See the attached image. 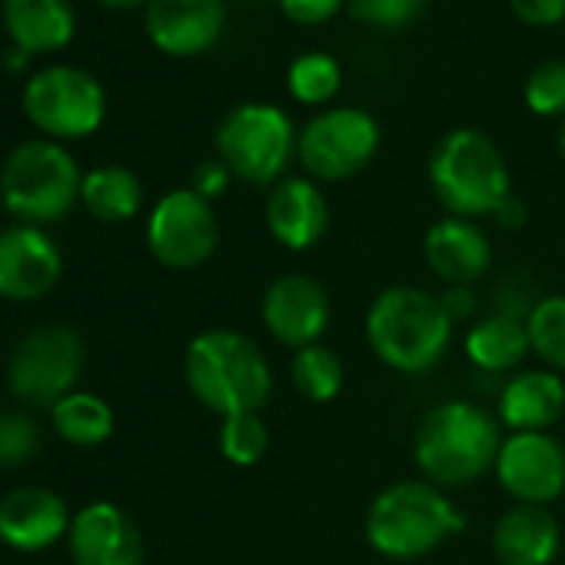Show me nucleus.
Returning a JSON list of instances; mask_svg holds the SVG:
<instances>
[{
	"mask_svg": "<svg viewBox=\"0 0 565 565\" xmlns=\"http://www.w3.org/2000/svg\"><path fill=\"white\" fill-rule=\"evenodd\" d=\"M495 220H499V226H505V230H515V226H522V223H525V206L515 200V193L499 206Z\"/></svg>",
	"mask_w": 565,
	"mask_h": 565,
	"instance_id": "e433bc0d",
	"label": "nucleus"
},
{
	"mask_svg": "<svg viewBox=\"0 0 565 565\" xmlns=\"http://www.w3.org/2000/svg\"><path fill=\"white\" fill-rule=\"evenodd\" d=\"M522 97L535 117H562L565 114V61L539 64L529 74Z\"/></svg>",
	"mask_w": 565,
	"mask_h": 565,
	"instance_id": "7c9ffc66",
	"label": "nucleus"
},
{
	"mask_svg": "<svg viewBox=\"0 0 565 565\" xmlns=\"http://www.w3.org/2000/svg\"><path fill=\"white\" fill-rule=\"evenodd\" d=\"M147 38L170 57L206 54L226 28L223 0H150L143 18Z\"/></svg>",
	"mask_w": 565,
	"mask_h": 565,
	"instance_id": "f3484780",
	"label": "nucleus"
},
{
	"mask_svg": "<svg viewBox=\"0 0 565 565\" xmlns=\"http://www.w3.org/2000/svg\"><path fill=\"white\" fill-rule=\"evenodd\" d=\"M64 273V256L44 226L14 223L0 230V297L34 303L47 297Z\"/></svg>",
	"mask_w": 565,
	"mask_h": 565,
	"instance_id": "4468645a",
	"label": "nucleus"
},
{
	"mask_svg": "<svg viewBox=\"0 0 565 565\" xmlns=\"http://www.w3.org/2000/svg\"><path fill=\"white\" fill-rule=\"evenodd\" d=\"M558 153H562V160H565V120H562V130H558Z\"/></svg>",
	"mask_w": 565,
	"mask_h": 565,
	"instance_id": "58836bf2",
	"label": "nucleus"
},
{
	"mask_svg": "<svg viewBox=\"0 0 565 565\" xmlns=\"http://www.w3.org/2000/svg\"><path fill=\"white\" fill-rule=\"evenodd\" d=\"M380 124L360 107H330L307 120L297 140V160L317 183H340L366 170L380 150Z\"/></svg>",
	"mask_w": 565,
	"mask_h": 565,
	"instance_id": "9d476101",
	"label": "nucleus"
},
{
	"mask_svg": "<svg viewBox=\"0 0 565 565\" xmlns=\"http://www.w3.org/2000/svg\"><path fill=\"white\" fill-rule=\"evenodd\" d=\"M183 376L196 403L210 413H263L273 396V366L266 353L236 330H203L190 340Z\"/></svg>",
	"mask_w": 565,
	"mask_h": 565,
	"instance_id": "7ed1b4c3",
	"label": "nucleus"
},
{
	"mask_svg": "<svg viewBox=\"0 0 565 565\" xmlns=\"http://www.w3.org/2000/svg\"><path fill=\"white\" fill-rule=\"evenodd\" d=\"M423 256L446 287H472L492 266V243L479 220L443 216L426 230Z\"/></svg>",
	"mask_w": 565,
	"mask_h": 565,
	"instance_id": "6ab92c4d",
	"label": "nucleus"
},
{
	"mask_svg": "<svg viewBox=\"0 0 565 565\" xmlns=\"http://www.w3.org/2000/svg\"><path fill=\"white\" fill-rule=\"evenodd\" d=\"M74 565H143V532L117 502H90L74 512L67 532Z\"/></svg>",
	"mask_w": 565,
	"mask_h": 565,
	"instance_id": "2eb2a0df",
	"label": "nucleus"
},
{
	"mask_svg": "<svg viewBox=\"0 0 565 565\" xmlns=\"http://www.w3.org/2000/svg\"><path fill=\"white\" fill-rule=\"evenodd\" d=\"M84 340L71 327H41L28 333L8 356V390L28 406L54 409L77 390L84 373Z\"/></svg>",
	"mask_w": 565,
	"mask_h": 565,
	"instance_id": "1a4fd4ad",
	"label": "nucleus"
},
{
	"mask_svg": "<svg viewBox=\"0 0 565 565\" xmlns=\"http://www.w3.org/2000/svg\"><path fill=\"white\" fill-rule=\"evenodd\" d=\"M562 548V525L548 505H512L492 529L499 565H552Z\"/></svg>",
	"mask_w": 565,
	"mask_h": 565,
	"instance_id": "412c9836",
	"label": "nucleus"
},
{
	"mask_svg": "<svg viewBox=\"0 0 565 565\" xmlns=\"http://www.w3.org/2000/svg\"><path fill=\"white\" fill-rule=\"evenodd\" d=\"M290 380L303 399L333 403L347 386V366L337 350H330L327 343H313V347H303L294 353Z\"/></svg>",
	"mask_w": 565,
	"mask_h": 565,
	"instance_id": "a878e982",
	"label": "nucleus"
},
{
	"mask_svg": "<svg viewBox=\"0 0 565 565\" xmlns=\"http://www.w3.org/2000/svg\"><path fill=\"white\" fill-rule=\"evenodd\" d=\"M466 529L462 509L426 479H403L376 492L366 509V542L393 562H416Z\"/></svg>",
	"mask_w": 565,
	"mask_h": 565,
	"instance_id": "20e7f679",
	"label": "nucleus"
},
{
	"mask_svg": "<svg viewBox=\"0 0 565 565\" xmlns=\"http://www.w3.org/2000/svg\"><path fill=\"white\" fill-rule=\"evenodd\" d=\"M502 439V423L486 406L472 399H443L419 419L413 456L426 482L462 489L495 466Z\"/></svg>",
	"mask_w": 565,
	"mask_h": 565,
	"instance_id": "f03ea898",
	"label": "nucleus"
},
{
	"mask_svg": "<svg viewBox=\"0 0 565 565\" xmlns=\"http://www.w3.org/2000/svg\"><path fill=\"white\" fill-rule=\"evenodd\" d=\"M466 360L479 370V373H509L515 370L529 353V330H525V317L519 313H489L482 320H476L462 340Z\"/></svg>",
	"mask_w": 565,
	"mask_h": 565,
	"instance_id": "5701e85b",
	"label": "nucleus"
},
{
	"mask_svg": "<svg viewBox=\"0 0 565 565\" xmlns=\"http://www.w3.org/2000/svg\"><path fill=\"white\" fill-rule=\"evenodd\" d=\"M259 320L279 347H290L297 353L303 347L323 343L333 320V303L320 279L307 273H282L263 290Z\"/></svg>",
	"mask_w": 565,
	"mask_h": 565,
	"instance_id": "f8f14e48",
	"label": "nucleus"
},
{
	"mask_svg": "<svg viewBox=\"0 0 565 565\" xmlns=\"http://www.w3.org/2000/svg\"><path fill=\"white\" fill-rule=\"evenodd\" d=\"M297 127L273 104H239L216 127V157L249 186H276L297 160Z\"/></svg>",
	"mask_w": 565,
	"mask_h": 565,
	"instance_id": "0eeeda50",
	"label": "nucleus"
},
{
	"mask_svg": "<svg viewBox=\"0 0 565 565\" xmlns=\"http://www.w3.org/2000/svg\"><path fill=\"white\" fill-rule=\"evenodd\" d=\"M230 180H233V173H230V167L216 157V160H203V163H196L193 167V177H190V190L193 193H200L203 200H220L223 193H226V186H230Z\"/></svg>",
	"mask_w": 565,
	"mask_h": 565,
	"instance_id": "72a5a7b5",
	"label": "nucleus"
},
{
	"mask_svg": "<svg viewBox=\"0 0 565 565\" xmlns=\"http://www.w3.org/2000/svg\"><path fill=\"white\" fill-rule=\"evenodd\" d=\"M565 413V380L555 370L515 373L495 403V416L509 433H548Z\"/></svg>",
	"mask_w": 565,
	"mask_h": 565,
	"instance_id": "aec40b11",
	"label": "nucleus"
},
{
	"mask_svg": "<svg viewBox=\"0 0 565 565\" xmlns=\"http://www.w3.org/2000/svg\"><path fill=\"white\" fill-rule=\"evenodd\" d=\"M24 114L47 140H84L104 127L107 90L90 71L54 64L24 84Z\"/></svg>",
	"mask_w": 565,
	"mask_h": 565,
	"instance_id": "6e6552de",
	"label": "nucleus"
},
{
	"mask_svg": "<svg viewBox=\"0 0 565 565\" xmlns=\"http://www.w3.org/2000/svg\"><path fill=\"white\" fill-rule=\"evenodd\" d=\"M41 449V426L21 413L4 409L0 413V469H18L28 466Z\"/></svg>",
	"mask_w": 565,
	"mask_h": 565,
	"instance_id": "c756f323",
	"label": "nucleus"
},
{
	"mask_svg": "<svg viewBox=\"0 0 565 565\" xmlns=\"http://www.w3.org/2000/svg\"><path fill=\"white\" fill-rule=\"evenodd\" d=\"M97 4L110 8V11H134V8H143L150 0H97Z\"/></svg>",
	"mask_w": 565,
	"mask_h": 565,
	"instance_id": "4c0bfd02",
	"label": "nucleus"
},
{
	"mask_svg": "<svg viewBox=\"0 0 565 565\" xmlns=\"http://www.w3.org/2000/svg\"><path fill=\"white\" fill-rule=\"evenodd\" d=\"M509 8L529 28H555L565 21V0H509Z\"/></svg>",
	"mask_w": 565,
	"mask_h": 565,
	"instance_id": "f704fd0d",
	"label": "nucleus"
},
{
	"mask_svg": "<svg viewBox=\"0 0 565 565\" xmlns=\"http://www.w3.org/2000/svg\"><path fill=\"white\" fill-rule=\"evenodd\" d=\"M84 173L74 153L47 137L18 143L0 167V203L18 223L47 226L81 203Z\"/></svg>",
	"mask_w": 565,
	"mask_h": 565,
	"instance_id": "423d86ee",
	"label": "nucleus"
},
{
	"mask_svg": "<svg viewBox=\"0 0 565 565\" xmlns=\"http://www.w3.org/2000/svg\"><path fill=\"white\" fill-rule=\"evenodd\" d=\"M67 502L44 486H18L0 499V542L18 552H41L67 539L71 532Z\"/></svg>",
	"mask_w": 565,
	"mask_h": 565,
	"instance_id": "a211bd4d",
	"label": "nucleus"
},
{
	"mask_svg": "<svg viewBox=\"0 0 565 565\" xmlns=\"http://www.w3.org/2000/svg\"><path fill=\"white\" fill-rule=\"evenodd\" d=\"M51 426L57 429V436L71 446L90 449L110 439L114 433V409L104 396L94 393H81L74 390L71 396H64L54 409H51Z\"/></svg>",
	"mask_w": 565,
	"mask_h": 565,
	"instance_id": "393cba45",
	"label": "nucleus"
},
{
	"mask_svg": "<svg viewBox=\"0 0 565 565\" xmlns=\"http://www.w3.org/2000/svg\"><path fill=\"white\" fill-rule=\"evenodd\" d=\"M263 216L269 236L282 249L307 253L330 230V200L310 177H282L276 186H269Z\"/></svg>",
	"mask_w": 565,
	"mask_h": 565,
	"instance_id": "dca6fc26",
	"label": "nucleus"
},
{
	"mask_svg": "<svg viewBox=\"0 0 565 565\" xmlns=\"http://www.w3.org/2000/svg\"><path fill=\"white\" fill-rule=\"evenodd\" d=\"M426 8V0H350V14L380 31H399L409 28Z\"/></svg>",
	"mask_w": 565,
	"mask_h": 565,
	"instance_id": "2f4dec72",
	"label": "nucleus"
},
{
	"mask_svg": "<svg viewBox=\"0 0 565 565\" xmlns=\"http://www.w3.org/2000/svg\"><path fill=\"white\" fill-rule=\"evenodd\" d=\"M287 87L290 94L307 104V107H323L330 104L340 87H343V67L337 57L323 54V51H313V54H303L290 64L287 71Z\"/></svg>",
	"mask_w": 565,
	"mask_h": 565,
	"instance_id": "cd10ccee",
	"label": "nucleus"
},
{
	"mask_svg": "<svg viewBox=\"0 0 565 565\" xmlns=\"http://www.w3.org/2000/svg\"><path fill=\"white\" fill-rule=\"evenodd\" d=\"M220 452L226 462L249 469L269 452V426L263 413H233L220 423Z\"/></svg>",
	"mask_w": 565,
	"mask_h": 565,
	"instance_id": "c85d7f7f",
	"label": "nucleus"
},
{
	"mask_svg": "<svg viewBox=\"0 0 565 565\" xmlns=\"http://www.w3.org/2000/svg\"><path fill=\"white\" fill-rule=\"evenodd\" d=\"M429 186L449 216L486 220L512 196L502 150L472 127L449 130L429 153Z\"/></svg>",
	"mask_w": 565,
	"mask_h": 565,
	"instance_id": "39448f33",
	"label": "nucleus"
},
{
	"mask_svg": "<svg viewBox=\"0 0 565 565\" xmlns=\"http://www.w3.org/2000/svg\"><path fill=\"white\" fill-rule=\"evenodd\" d=\"M343 8H347V0H279V11L303 28L330 24Z\"/></svg>",
	"mask_w": 565,
	"mask_h": 565,
	"instance_id": "473e14b6",
	"label": "nucleus"
},
{
	"mask_svg": "<svg viewBox=\"0 0 565 565\" xmlns=\"http://www.w3.org/2000/svg\"><path fill=\"white\" fill-rule=\"evenodd\" d=\"M439 303H443L446 317L452 320V327L472 320V313H476V307H479L472 287H446V294H439Z\"/></svg>",
	"mask_w": 565,
	"mask_h": 565,
	"instance_id": "c9c22d12",
	"label": "nucleus"
},
{
	"mask_svg": "<svg viewBox=\"0 0 565 565\" xmlns=\"http://www.w3.org/2000/svg\"><path fill=\"white\" fill-rule=\"evenodd\" d=\"M492 472L519 505H552L565 492V446L552 433H509Z\"/></svg>",
	"mask_w": 565,
	"mask_h": 565,
	"instance_id": "ddd939ff",
	"label": "nucleus"
},
{
	"mask_svg": "<svg viewBox=\"0 0 565 565\" xmlns=\"http://www.w3.org/2000/svg\"><path fill=\"white\" fill-rule=\"evenodd\" d=\"M366 343L373 356L403 376H423L436 370L452 347V320L439 297L423 287H386L366 310Z\"/></svg>",
	"mask_w": 565,
	"mask_h": 565,
	"instance_id": "f257e3e1",
	"label": "nucleus"
},
{
	"mask_svg": "<svg viewBox=\"0 0 565 565\" xmlns=\"http://www.w3.org/2000/svg\"><path fill=\"white\" fill-rule=\"evenodd\" d=\"M81 203L100 223H127L143 210V183L120 163H104L84 173Z\"/></svg>",
	"mask_w": 565,
	"mask_h": 565,
	"instance_id": "b1692460",
	"label": "nucleus"
},
{
	"mask_svg": "<svg viewBox=\"0 0 565 565\" xmlns=\"http://www.w3.org/2000/svg\"><path fill=\"white\" fill-rule=\"evenodd\" d=\"M220 246V223L210 200L190 186L163 193L147 216V249L173 273L200 269Z\"/></svg>",
	"mask_w": 565,
	"mask_h": 565,
	"instance_id": "9b49d317",
	"label": "nucleus"
},
{
	"mask_svg": "<svg viewBox=\"0 0 565 565\" xmlns=\"http://www.w3.org/2000/svg\"><path fill=\"white\" fill-rule=\"evenodd\" d=\"M525 330L532 353L545 363V370L565 373V294L535 300L529 307Z\"/></svg>",
	"mask_w": 565,
	"mask_h": 565,
	"instance_id": "bb28decb",
	"label": "nucleus"
},
{
	"mask_svg": "<svg viewBox=\"0 0 565 565\" xmlns=\"http://www.w3.org/2000/svg\"><path fill=\"white\" fill-rule=\"evenodd\" d=\"M4 28L11 44L31 57L64 51L77 34L74 0H4Z\"/></svg>",
	"mask_w": 565,
	"mask_h": 565,
	"instance_id": "4be33fe9",
	"label": "nucleus"
}]
</instances>
